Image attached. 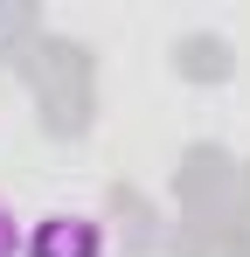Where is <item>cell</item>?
Masks as SVG:
<instances>
[{
	"label": "cell",
	"mask_w": 250,
	"mask_h": 257,
	"mask_svg": "<svg viewBox=\"0 0 250 257\" xmlns=\"http://www.w3.org/2000/svg\"><path fill=\"white\" fill-rule=\"evenodd\" d=\"M21 257H104V229L90 215H42L28 222Z\"/></svg>",
	"instance_id": "1"
},
{
	"label": "cell",
	"mask_w": 250,
	"mask_h": 257,
	"mask_svg": "<svg viewBox=\"0 0 250 257\" xmlns=\"http://www.w3.org/2000/svg\"><path fill=\"white\" fill-rule=\"evenodd\" d=\"M21 243H28V229H21V215L0 202V257H21Z\"/></svg>",
	"instance_id": "2"
}]
</instances>
